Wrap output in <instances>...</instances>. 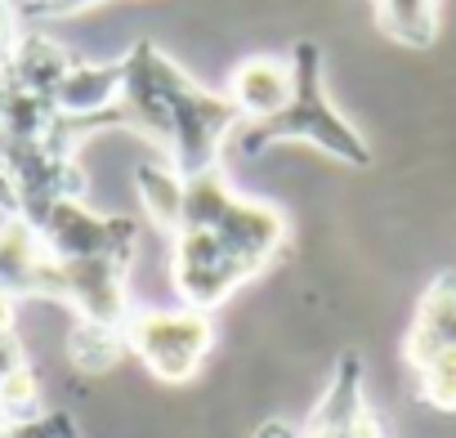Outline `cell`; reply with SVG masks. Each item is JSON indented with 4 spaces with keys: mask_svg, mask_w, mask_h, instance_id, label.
I'll return each mask as SVG.
<instances>
[{
    "mask_svg": "<svg viewBox=\"0 0 456 438\" xmlns=\"http://www.w3.org/2000/svg\"><path fill=\"white\" fill-rule=\"evenodd\" d=\"M126 85L117 99L121 126L148 134L179 174L219 166V148L233 134L238 112L219 90L197 85L179 63H170L152 41H134L121 59Z\"/></svg>",
    "mask_w": 456,
    "mask_h": 438,
    "instance_id": "obj_1",
    "label": "cell"
},
{
    "mask_svg": "<svg viewBox=\"0 0 456 438\" xmlns=\"http://www.w3.org/2000/svg\"><path fill=\"white\" fill-rule=\"evenodd\" d=\"M291 72H296V90H291V103L273 117V121H260V126H247L242 134V152H265L273 143H309L318 152H327L331 161L340 166H371V148L367 139L358 134V126H349V117L331 103L327 94V81H322V50L314 41H300L291 54Z\"/></svg>",
    "mask_w": 456,
    "mask_h": 438,
    "instance_id": "obj_2",
    "label": "cell"
},
{
    "mask_svg": "<svg viewBox=\"0 0 456 438\" xmlns=\"http://www.w3.org/2000/svg\"><path fill=\"white\" fill-rule=\"evenodd\" d=\"M126 349L157 376V380H192L215 349V327L201 309H130L121 322Z\"/></svg>",
    "mask_w": 456,
    "mask_h": 438,
    "instance_id": "obj_3",
    "label": "cell"
},
{
    "mask_svg": "<svg viewBox=\"0 0 456 438\" xmlns=\"http://www.w3.org/2000/svg\"><path fill=\"white\" fill-rule=\"evenodd\" d=\"M256 269L228 251L210 229H179L175 233V251H170V282L179 291V300L188 309L210 313L215 304H224L242 282H251Z\"/></svg>",
    "mask_w": 456,
    "mask_h": 438,
    "instance_id": "obj_4",
    "label": "cell"
},
{
    "mask_svg": "<svg viewBox=\"0 0 456 438\" xmlns=\"http://www.w3.org/2000/svg\"><path fill=\"white\" fill-rule=\"evenodd\" d=\"M37 238L50 260H94V256L130 260L139 229L134 219L121 215H94L81 197H59L37 224Z\"/></svg>",
    "mask_w": 456,
    "mask_h": 438,
    "instance_id": "obj_5",
    "label": "cell"
},
{
    "mask_svg": "<svg viewBox=\"0 0 456 438\" xmlns=\"http://www.w3.org/2000/svg\"><path fill=\"white\" fill-rule=\"evenodd\" d=\"M210 233L260 273V269H269V264L282 256V247H287V215H282L278 206L260 201V197H242V192H238L233 201H228V210L215 219Z\"/></svg>",
    "mask_w": 456,
    "mask_h": 438,
    "instance_id": "obj_6",
    "label": "cell"
},
{
    "mask_svg": "<svg viewBox=\"0 0 456 438\" xmlns=\"http://www.w3.org/2000/svg\"><path fill=\"white\" fill-rule=\"evenodd\" d=\"M291 90H296V72H291V59H273V54H256L247 63L233 68L224 85V99L233 103L238 121H273L287 103H291Z\"/></svg>",
    "mask_w": 456,
    "mask_h": 438,
    "instance_id": "obj_7",
    "label": "cell"
},
{
    "mask_svg": "<svg viewBox=\"0 0 456 438\" xmlns=\"http://www.w3.org/2000/svg\"><path fill=\"white\" fill-rule=\"evenodd\" d=\"M452 349H456V269H443L416 304V318H411L407 340H403V358L416 371L429 358L452 353Z\"/></svg>",
    "mask_w": 456,
    "mask_h": 438,
    "instance_id": "obj_8",
    "label": "cell"
},
{
    "mask_svg": "<svg viewBox=\"0 0 456 438\" xmlns=\"http://www.w3.org/2000/svg\"><path fill=\"white\" fill-rule=\"evenodd\" d=\"M72 63H77V59H72L63 45H54L50 36H41V32H23V36L10 45L5 72H10L23 90H32V94L50 99V94H54V85L68 77V68H72Z\"/></svg>",
    "mask_w": 456,
    "mask_h": 438,
    "instance_id": "obj_9",
    "label": "cell"
},
{
    "mask_svg": "<svg viewBox=\"0 0 456 438\" xmlns=\"http://www.w3.org/2000/svg\"><path fill=\"white\" fill-rule=\"evenodd\" d=\"M134 192L148 224L161 233H179L183 224V174L170 161H143L134 170Z\"/></svg>",
    "mask_w": 456,
    "mask_h": 438,
    "instance_id": "obj_10",
    "label": "cell"
},
{
    "mask_svg": "<svg viewBox=\"0 0 456 438\" xmlns=\"http://www.w3.org/2000/svg\"><path fill=\"white\" fill-rule=\"evenodd\" d=\"M371 5H376V23L389 41H398L407 50L434 45L443 0H371Z\"/></svg>",
    "mask_w": 456,
    "mask_h": 438,
    "instance_id": "obj_11",
    "label": "cell"
},
{
    "mask_svg": "<svg viewBox=\"0 0 456 438\" xmlns=\"http://www.w3.org/2000/svg\"><path fill=\"white\" fill-rule=\"evenodd\" d=\"M238 197V188L228 183L219 166L183 174V224L179 229H215V219L228 210V201Z\"/></svg>",
    "mask_w": 456,
    "mask_h": 438,
    "instance_id": "obj_12",
    "label": "cell"
},
{
    "mask_svg": "<svg viewBox=\"0 0 456 438\" xmlns=\"http://www.w3.org/2000/svg\"><path fill=\"white\" fill-rule=\"evenodd\" d=\"M411 380H416V398H420L425 407H434V411H456V349L429 358L425 367H416Z\"/></svg>",
    "mask_w": 456,
    "mask_h": 438,
    "instance_id": "obj_13",
    "label": "cell"
},
{
    "mask_svg": "<svg viewBox=\"0 0 456 438\" xmlns=\"http://www.w3.org/2000/svg\"><path fill=\"white\" fill-rule=\"evenodd\" d=\"M103 0H28L23 5V19L32 23H54V19H77L86 10H99Z\"/></svg>",
    "mask_w": 456,
    "mask_h": 438,
    "instance_id": "obj_14",
    "label": "cell"
},
{
    "mask_svg": "<svg viewBox=\"0 0 456 438\" xmlns=\"http://www.w3.org/2000/svg\"><path fill=\"white\" fill-rule=\"evenodd\" d=\"M0 210L10 219L19 215V188H14V174H10V161H5V143H0Z\"/></svg>",
    "mask_w": 456,
    "mask_h": 438,
    "instance_id": "obj_15",
    "label": "cell"
},
{
    "mask_svg": "<svg viewBox=\"0 0 456 438\" xmlns=\"http://www.w3.org/2000/svg\"><path fill=\"white\" fill-rule=\"evenodd\" d=\"M251 438H305V429H300L296 420H287V416H269Z\"/></svg>",
    "mask_w": 456,
    "mask_h": 438,
    "instance_id": "obj_16",
    "label": "cell"
}]
</instances>
